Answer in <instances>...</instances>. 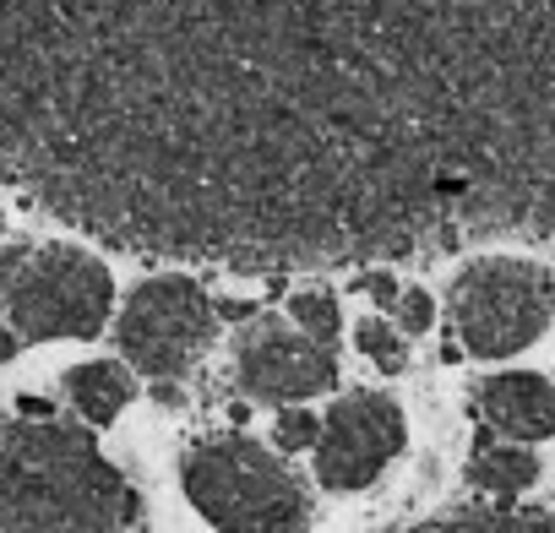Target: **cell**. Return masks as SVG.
Listing matches in <instances>:
<instances>
[{
	"mask_svg": "<svg viewBox=\"0 0 555 533\" xmlns=\"http://www.w3.org/2000/svg\"><path fill=\"white\" fill-rule=\"evenodd\" d=\"M137 517L131 479L82 425L23 403L0 425V533H120Z\"/></svg>",
	"mask_w": 555,
	"mask_h": 533,
	"instance_id": "6da1fadb",
	"label": "cell"
},
{
	"mask_svg": "<svg viewBox=\"0 0 555 533\" xmlns=\"http://www.w3.org/2000/svg\"><path fill=\"white\" fill-rule=\"evenodd\" d=\"M131 370L126 365H115V360H93V365H77L72 376H66V398H72V408L88 419V425H109V419H120V408L131 403Z\"/></svg>",
	"mask_w": 555,
	"mask_h": 533,
	"instance_id": "9c48e42d",
	"label": "cell"
},
{
	"mask_svg": "<svg viewBox=\"0 0 555 533\" xmlns=\"http://www.w3.org/2000/svg\"><path fill=\"white\" fill-rule=\"evenodd\" d=\"M212 327H218L212 295L185 273H164L131 289L115 338L131 370H142L147 381H180L212 343Z\"/></svg>",
	"mask_w": 555,
	"mask_h": 533,
	"instance_id": "5b68a950",
	"label": "cell"
},
{
	"mask_svg": "<svg viewBox=\"0 0 555 533\" xmlns=\"http://www.w3.org/2000/svg\"><path fill=\"white\" fill-rule=\"evenodd\" d=\"M392 316H398V333L420 338V333H430V322H436V300H430L425 289H403L398 306H392Z\"/></svg>",
	"mask_w": 555,
	"mask_h": 533,
	"instance_id": "9a60e30c",
	"label": "cell"
},
{
	"mask_svg": "<svg viewBox=\"0 0 555 533\" xmlns=\"http://www.w3.org/2000/svg\"><path fill=\"white\" fill-rule=\"evenodd\" d=\"M425 533H555V517L539 506H468L430 522Z\"/></svg>",
	"mask_w": 555,
	"mask_h": 533,
	"instance_id": "8fae6325",
	"label": "cell"
},
{
	"mask_svg": "<svg viewBox=\"0 0 555 533\" xmlns=\"http://www.w3.org/2000/svg\"><path fill=\"white\" fill-rule=\"evenodd\" d=\"M468 479L479 490H490V495H522L539 479V457L528 446H495V441H485L468 457Z\"/></svg>",
	"mask_w": 555,
	"mask_h": 533,
	"instance_id": "30bf717a",
	"label": "cell"
},
{
	"mask_svg": "<svg viewBox=\"0 0 555 533\" xmlns=\"http://www.w3.org/2000/svg\"><path fill=\"white\" fill-rule=\"evenodd\" d=\"M234 376L256 403H306L338 387V354L295 316H250L234 338Z\"/></svg>",
	"mask_w": 555,
	"mask_h": 533,
	"instance_id": "8992f818",
	"label": "cell"
},
{
	"mask_svg": "<svg viewBox=\"0 0 555 533\" xmlns=\"http://www.w3.org/2000/svg\"><path fill=\"white\" fill-rule=\"evenodd\" d=\"M0 229H7V218H0Z\"/></svg>",
	"mask_w": 555,
	"mask_h": 533,
	"instance_id": "d6986e66",
	"label": "cell"
},
{
	"mask_svg": "<svg viewBox=\"0 0 555 533\" xmlns=\"http://www.w3.org/2000/svg\"><path fill=\"white\" fill-rule=\"evenodd\" d=\"M17 354V333H0V360H12Z\"/></svg>",
	"mask_w": 555,
	"mask_h": 533,
	"instance_id": "ac0fdd59",
	"label": "cell"
},
{
	"mask_svg": "<svg viewBox=\"0 0 555 533\" xmlns=\"http://www.w3.org/2000/svg\"><path fill=\"white\" fill-rule=\"evenodd\" d=\"M272 441H278V452H317V441H322V419L300 403V408H284L278 414V425H272Z\"/></svg>",
	"mask_w": 555,
	"mask_h": 533,
	"instance_id": "5bb4252c",
	"label": "cell"
},
{
	"mask_svg": "<svg viewBox=\"0 0 555 533\" xmlns=\"http://www.w3.org/2000/svg\"><path fill=\"white\" fill-rule=\"evenodd\" d=\"M365 289H371V300H376L382 311H392V306H398V295H403V289L392 284V273H371V278H365Z\"/></svg>",
	"mask_w": 555,
	"mask_h": 533,
	"instance_id": "2e32d148",
	"label": "cell"
},
{
	"mask_svg": "<svg viewBox=\"0 0 555 533\" xmlns=\"http://www.w3.org/2000/svg\"><path fill=\"white\" fill-rule=\"evenodd\" d=\"M354 343H360V354L376 365V370H387V376H398L403 365H409V349H403V333L387 322V316H365L360 327H354Z\"/></svg>",
	"mask_w": 555,
	"mask_h": 533,
	"instance_id": "7c38bea8",
	"label": "cell"
},
{
	"mask_svg": "<svg viewBox=\"0 0 555 533\" xmlns=\"http://www.w3.org/2000/svg\"><path fill=\"white\" fill-rule=\"evenodd\" d=\"M409 425L403 408L387 392H349L327 408L322 441H317V479L338 495L376 484V473L403 452Z\"/></svg>",
	"mask_w": 555,
	"mask_h": 533,
	"instance_id": "52a82bcc",
	"label": "cell"
},
{
	"mask_svg": "<svg viewBox=\"0 0 555 533\" xmlns=\"http://www.w3.org/2000/svg\"><path fill=\"white\" fill-rule=\"evenodd\" d=\"M0 300L23 343L99 338L115 311L104 261L77 245H17L0 256Z\"/></svg>",
	"mask_w": 555,
	"mask_h": 533,
	"instance_id": "3957f363",
	"label": "cell"
},
{
	"mask_svg": "<svg viewBox=\"0 0 555 533\" xmlns=\"http://www.w3.org/2000/svg\"><path fill=\"white\" fill-rule=\"evenodd\" d=\"M185 500L218 528V533H306L311 528V495L300 473L256 446L250 435H212L196 441L180 463Z\"/></svg>",
	"mask_w": 555,
	"mask_h": 533,
	"instance_id": "7a4b0ae2",
	"label": "cell"
},
{
	"mask_svg": "<svg viewBox=\"0 0 555 533\" xmlns=\"http://www.w3.org/2000/svg\"><path fill=\"white\" fill-rule=\"evenodd\" d=\"M474 414L512 441H544L555 435V381L533 370H501L474 387Z\"/></svg>",
	"mask_w": 555,
	"mask_h": 533,
	"instance_id": "ba28073f",
	"label": "cell"
},
{
	"mask_svg": "<svg viewBox=\"0 0 555 533\" xmlns=\"http://www.w3.org/2000/svg\"><path fill=\"white\" fill-rule=\"evenodd\" d=\"M153 398H158L164 408H180V403H185V392H180V381H153Z\"/></svg>",
	"mask_w": 555,
	"mask_h": 533,
	"instance_id": "e0dca14e",
	"label": "cell"
},
{
	"mask_svg": "<svg viewBox=\"0 0 555 533\" xmlns=\"http://www.w3.org/2000/svg\"><path fill=\"white\" fill-rule=\"evenodd\" d=\"M457 343L474 360H506L528 343L555 316V273L528 256H479L452 278L447 295Z\"/></svg>",
	"mask_w": 555,
	"mask_h": 533,
	"instance_id": "277c9868",
	"label": "cell"
},
{
	"mask_svg": "<svg viewBox=\"0 0 555 533\" xmlns=\"http://www.w3.org/2000/svg\"><path fill=\"white\" fill-rule=\"evenodd\" d=\"M289 316L311 333V338H322V343H338V327H344V316H338V300H333V289H300V295H289Z\"/></svg>",
	"mask_w": 555,
	"mask_h": 533,
	"instance_id": "4fadbf2b",
	"label": "cell"
}]
</instances>
